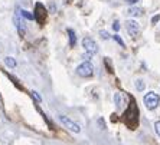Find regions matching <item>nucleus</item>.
I'll list each match as a JSON object with an SVG mask.
<instances>
[{
	"label": "nucleus",
	"instance_id": "2",
	"mask_svg": "<svg viewBox=\"0 0 160 145\" xmlns=\"http://www.w3.org/2000/svg\"><path fill=\"white\" fill-rule=\"evenodd\" d=\"M77 73L82 76V78H89V76H93L94 75V66L91 62H84V63H81L78 68H77Z\"/></svg>",
	"mask_w": 160,
	"mask_h": 145
},
{
	"label": "nucleus",
	"instance_id": "18",
	"mask_svg": "<svg viewBox=\"0 0 160 145\" xmlns=\"http://www.w3.org/2000/svg\"><path fill=\"white\" fill-rule=\"evenodd\" d=\"M113 29L115 30V32H118V30H120V25H118V22H114V23H113Z\"/></svg>",
	"mask_w": 160,
	"mask_h": 145
},
{
	"label": "nucleus",
	"instance_id": "21",
	"mask_svg": "<svg viewBox=\"0 0 160 145\" xmlns=\"http://www.w3.org/2000/svg\"><path fill=\"white\" fill-rule=\"evenodd\" d=\"M91 56H93V55H89V53H87V55H84L82 58H84V59H91Z\"/></svg>",
	"mask_w": 160,
	"mask_h": 145
},
{
	"label": "nucleus",
	"instance_id": "16",
	"mask_svg": "<svg viewBox=\"0 0 160 145\" xmlns=\"http://www.w3.org/2000/svg\"><path fill=\"white\" fill-rule=\"evenodd\" d=\"M100 36H101V38H102L104 40L110 39V35H108V32H105V30H101V32H100Z\"/></svg>",
	"mask_w": 160,
	"mask_h": 145
},
{
	"label": "nucleus",
	"instance_id": "12",
	"mask_svg": "<svg viewBox=\"0 0 160 145\" xmlns=\"http://www.w3.org/2000/svg\"><path fill=\"white\" fill-rule=\"evenodd\" d=\"M136 88H137V91H144V80L143 79L136 80Z\"/></svg>",
	"mask_w": 160,
	"mask_h": 145
},
{
	"label": "nucleus",
	"instance_id": "13",
	"mask_svg": "<svg viewBox=\"0 0 160 145\" xmlns=\"http://www.w3.org/2000/svg\"><path fill=\"white\" fill-rule=\"evenodd\" d=\"M30 93H32V98H33L36 102H42V98H40V95L36 92V91H32Z\"/></svg>",
	"mask_w": 160,
	"mask_h": 145
},
{
	"label": "nucleus",
	"instance_id": "20",
	"mask_svg": "<svg viewBox=\"0 0 160 145\" xmlns=\"http://www.w3.org/2000/svg\"><path fill=\"white\" fill-rule=\"evenodd\" d=\"M159 19H160V16H159V14H157V16H154L153 19H152V22H153V25H154V23H156V22H157Z\"/></svg>",
	"mask_w": 160,
	"mask_h": 145
},
{
	"label": "nucleus",
	"instance_id": "8",
	"mask_svg": "<svg viewBox=\"0 0 160 145\" xmlns=\"http://www.w3.org/2000/svg\"><path fill=\"white\" fill-rule=\"evenodd\" d=\"M127 13L130 14V16H141V14H143V10H141L140 7H130Z\"/></svg>",
	"mask_w": 160,
	"mask_h": 145
},
{
	"label": "nucleus",
	"instance_id": "3",
	"mask_svg": "<svg viewBox=\"0 0 160 145\" xmlns=\"http://www.w3.org/2000/svg\"><path fill=\"white\" fill-rule=\"evenodd\" d=\"M82 46H84V49H85L87 53H89V55H95V53L98 52V45H97L95 40L91 39V38H84V39H82Z\"/></svg>",
	"mask_w": 160,
	"mask_h": 145
},
{
	"label": "nucleus",
	"instance_id": "6",
	"mask_svg": "<svg viewBox=\"0 0 160 145\" xmlns=\"http://www.w3.org/2000/svg\"><path fill=\"white\" fill-rule=\"evenodd\" d=\"M36 13L33 14L35 19L38 20L39 23H42L43 20H45V17H46V10H45V7H43V5H40V3H38L36 5V10H35Z\"/></svg>",
	"mask_w": 160,
	"mask_h": 145
},
{
	"label": "nucleus",
	"instance_id": "19",
	"mask_svg": "<svg viewBox=\"0 0 160 145\" xmlns=\"http://www.w3.org/2000/svg\"><path fill=\"white\" fill-rule=\"evenodd\" d=\"M137 2H139V0H126V3H127V5H136Z\"/></svg>",
	"mask_w": 160,
	"mask_h": 145
},
{
	"label": "nucleus",
	"instance_id": "9",
	"mask_svg": "<svg viewBox=\"0 0 160 145\" xmlns=\"http://www.w3.org/2000/svg\"><path fill=\"white\" fill-rule=\"evenodd\" d=\"M68 35H69V46H75V43H77V36H75V32H74L72 29H68Z\"/></svg>",
	"mask_w": 160,
	"mask_h": 145
},
{
	"label": "nucleus",
	"instance_id": "14",
	"mask_svg": "<svg viewBox=\"0 0 160 145\" xmlns=\"http://www.w3.org/2000/svg\"><path fill=\"white\" fill-rule=\"evenodd\" d=\"M114 101H115L117 108H120V106H121V101H120V95H118V93H115V95H114Z\"/></svg>",
	"mask_w": 160,
	"mask_h": 145
},
{
	"label": "nucleus",
	"instance_id": "4",
	"mask_svg": "<svg viewBox=\"0 0 160 145\" xmlns=\"http://www.w3.org/2000/svg\"><path fill=\"white\" fill-rule=\"evenodd\" d=\"M59 121L64 124V125L67 126L68 129H71L72 132H75V134H78V132H81V126L78 125V124H75L74 121H71L69 118H67V116H64V115H61L59 116Z\"/></svg>",
	"mask_w": 160,
	"mask_h": 145
},
{
	"label": "nucleus",
	"instance_id": "7",
	"mask_svg": "<svg viewBox=\"0 0 160 145\" xmlns=\"http://www.w3.org/2000/svg\"><path fill=\"white\" fill-rule=\"evenodd\" d=\"M17 12H19V10H17ZM14 25H16L17 30H19V35L23 36V35H25V23H23V20L19 17V13L14 14Z\"/></svg>",
	"mask_w": 160,
	"mask_h": 145
},
{
	"label": "nucleus",
	"instance_id": "15",
	"mask_svg": "<svg viewBox=\"0 0 160 145\" xmlns=\"http://www.w3.org/2000/svg\"><path fill=\"white\" fill-rule=\"evenodd\" d=\"M114 40H115V42H117V43H118L120 46H123V47H124V42L121 40V38L118 36V35H114Z\"/></svg>",
	"mask_w": 160,
	"mask_h": 145
},
{
	"label": "nucleus",
	"instance_id": "10",
	"mask_svg": "<svg viewBox=\"0 0 160 145\" xmlns=\"http://www.w3.org/2000/svg\"><path fill=\"white\" fill-rule=\"evenodd\" d=\"M5 63H6L9 68H16V60L13 59V58H10V56H7V58H5Z\"/></svg>",
	"mask_w": 160,
	"mask_h": 145
},
{
	"label": "nucleus",
	"instance_id": "5",
	"mask_svg": "<svg viewBox=\"0 0 160 145\" xmlns=\"http://www.w3.org/2000/svg\"><path fill=\"white\" fill-rule=\"evenodd\" d=\"M126 27H127V30H128V33H130L133 38L136 36V35H139V32H140L139 23H137V22H134V20H127V22H126Z\"/></svg>",
	"mask_w": 160,
	"mask_h": 145
},
{
	"label": "nucleus",
	"instance_id": "1",
	"mask_svg": "<svg viewBox=\"0 0 160 145\" xmlns=\"http://www.w3.org/2000/svg\"><path fill=\"white\" fill-rule=\"evenodd\" d=\"M143 101H144V105L149 108V109H156L157 106H159L160 104V98L157 93L154 92H149L144 95V98H143Z\"/></svg>",
	"mask_w": 160,
	"mask_h": 145
},
{
	"label": "nucleus",
	"instance_id": "17",
	"mask_svg": "<svg viewBox=\"0 0 160 145\" xmlns=\"http://www.w3.org/2000/svg\"><path fill=\"white\" fill-rule=\"evenodd\" d=\"M154 129H156V134L160 137V121H157V122L154 124Z\"/></svg>",
	"mask_w": 160,
	"mask_h": 145
},
{
	"label": "nucleus",
	"instance_id": "11",
	"mask_svg": "<svg viewBox=\"0 0 160 145\" xmlns=\"http://www.w3.org/2000/svg\"><path fill=\"white\" fill-rule=\"evenodd\" d=\"M19 13L22 14V16H23L25 19H29V20H33V19H35V16H33V14H32V13H29L27 10H19Z\"/></svg>",
	"mask_w": 160,
	"mask_h": 145
}]
</instances>
